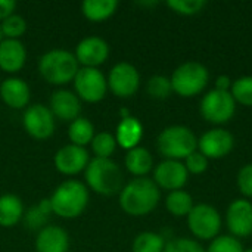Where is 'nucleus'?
Listing matches in <instances>:
<instances>
[{"mask_svg": "<svg viewBox=\"0 0 252 252\" xmlns=\"http://www.w3.org/2000/svg\"><path fill=\"white\" fill-rule=\"evenodd\" d=\"M27 61L25 46L19 40L4 38L0 43V69L7 74L19 72Z\"/></svg>", "mask_w": 252, "mask_h": 252, "instance_id": "obj_18", "label": "nucleus"}, {"mask_svg": "<svg viewBox=\"0 0 252 252\" xmlns=\"http://www.w3.org/2000/svg\"><path fill=\"white\" fill-rule=\"evenodd\" d=\"M208 69L199 62H185L177 66L170 78L173 92L183 97L201 93L208 84Z\"/></svg>", "mask_w": 252, "mask_h": 252, "instance_id": "obj_6", "label": "nucleus"}, {"mask_svg": "<svg viewBox=\"0 0 252 252\" xmlns=\"http://www.w3.org/2000/svg\"><path fill=\"white\" fill-rule=\"evenodd\" d=\"M185 167L188 170V173L192 174H202L204 171H207L208 168V158L204 157L201 152H193L190 154L186 159H185Z\"/></svg>", "mask_w": 252, "mask_h": 252, "instance_id": "obj_36", "label": "nucleus"}, {"mask_svg": "<svg viewBox=\"0 0 252 252\" xmlns=\"http://www.w3.org/2000/svg\"><path fill=\"white\" fill-rule=\"evenodd\" d=\"M232 84H233V81L230 80L229 75H219L216 80V89L221 90V92H230Z\"/></svg>", "mask_w": 252, "mask_h": 252, "instance_id": "obj_39", "label": "nucleus"}, {"mask_svg": "<svg viewBox=\"0 0 252 252\" xmlns=\"http://www.w3.org/2000/svg\"><path fill=\"white\" fill-rule=\"evenodd\" d=\"M68 137H69L72 145L84 148L86 145L92 143V140L94 137V126L87 118L78 117L77 120H74L69 124Z\"/></svg>", "mask_w": 252, "mask_h": 252, "instance_id": "obj_25", "label": "nucleus"}, {"mask_svg": "<svg viewBox=\"0 0 252 252\" xmlns=\"http://www.w3.org/2000/svg\"><path fill=\"white\" fill-rule=\"evenodd\" d=\"M78 69L80 65L74 53L63 49L46 52L38 62V71L41 77L53 86H63L69 81H74Z\"/></svg>", "mask_w": 252, "mask_h": 252, "instance_id": "obj_3", "label": "nucleus"}, {"mask_svg": "<svg viewBox=\"0 0 252 252\" xmlns=\"http://www.w3.org/2000/svg\"><path fill=\"white\" fill-rule=\"evenodd\" d=\"M165 242L161 235L154 232H143L133 241V252H162Z\"/></svg>", "mask_w": 252, "mask_h": 252, "instance_id": "obj_28", "label": "nucleus"}, {"mask_svg": "<svg viewBox=\"0 0 252 252\" xmlns=\"http://www.w3.org/2000/svg\"><path fill=\"white\" fill-rule=\"evenodd\" d=\"M118 7L117 0H86L81 4L83 15L92 22H102L111 18Z\"/></svg>", "mask_w": 252, "mask_h": 252, "instance_id": "obj_24", "label": "nucleus"}, {"mask_svg": "<svg viewBox=\"0 0 252 252\" xmlns=\"http://www.w3.org/2000/svg\"><path fill=\"white\" fill-rule=\"evenodd\" d=\"M158 151L167 159H186L198 148V139L195 133L185 126H170L164 128L157 140Z\"/></svg>", "mask_w": 252, "mask_h": 252, "instance_id": "obj_5", "label": "nucleus"}, {"mask_svg": "<svg viewBox=\"0 0 252 252\" xmlns=\"http://www.w3.org/2000/svg\"><path fill=\"white\" fill-rule=\"evenodd\" d=\"M162 252H205L204 247L193 239L179 238L165 244Z\"/></svg>", "mask_w": 252, "mask_h": 252, "instance_id": "obj_35", "label": "nucleus"}, {"mask_svg": "<svg viewBox=\"0 0 252 252\" xmlns=\"http://www.w3.org/2000/svg\"><path fill=\"white\" fill-rule=\"evenodd\" d=\"M16 9V1L13 0H0V21L13 15Z\"/></svg>", "mask_w": 252, "mask_h": 252, "instance_id": "obj_38", "label": "nucleus"}, {"mask_svg": "<svg viewBox=\"0 0 252 252\" xmlns=\"http://www.w3.org/2000/svg\"><path fill=\"white\" fill-rule=\"evenodd\" d=\"M22 124L27 133L37 140H44L55 131V117L50 109L41 103L31 105L25 109Z\"/></svg>", "mask_w": 252, "mask_h": 252, "instance_id": "obj_11", "label": "nucleus"}, {"mask_svg": "<svg viewBox=\"0 0 252 252\" xmlns=\"http://www.w3.org/2000/svg\"><path fill=\"white\" fill-rule=\"evenodd\" d=\"M53 162L55 168L59 173L65 176H75L86 170V167L89 165V152L86 151V148L71 143L56 152Z\"/></svg>", "mask_w": 252, "mask_h": 252, "instance_id": "obj_15", "label": "nucleus"}, {"mask_svg": "<svg viewBox=\"0 0 252 252\" xmlns=\"http://www.w3.org/2000/svg\"><path fill=\"white\" fill-rule=\"evenodd\" d=\"M235 146V137L230 131L224 128H213L202 134L198 140V148L201 154L211 159H219L232 152Z\"/></svg>", "mask_w": 252, "mask_h": 252, "instance_id": "obj_12", "label": "nucleus"}, {"mask_svg": "<svg viewBox=\"0 0 252 252\" xmlns=\"http://www.w3.org/2000/svg\"><path fill=\"white\" fill-rule=\"evenodd\" d=\"M75 94L80 100L96 103L106 96L108 81L97 68H80L74 78Z\"/></svg>", "mask_w": 252, "mask_h": 252, "instance_id": "obj_9", "label": "nucleus"}, {"mask_svg": "<svg viewBox=\"0 0 252 252\" xmlns=\"http://www.w3.org/2000/svg\"><path fill=\"white\" fill-rule=\"evenodd\" d=\"M230 93L233 99L245 106H252V77H241L236 81H233Z\"/></svg>", "mask_w": 252, "mask_h": 252, "instance_id": "obj_31", "label": "nucleus"}, {"mask_svg": "<svg viewBox=\"0 0 252 252\" xmlns=\"http://www.w3.org/2000/svg\"><path fill=\"white\" fill-rule=\"evenodd\" d=\"M189 179V173L183 162L174 159H165L159 162L154 170V182L158 188L167 190H180Z\"/></svg>", "mask_w": 252, "mask_h": 252, "instance_id": "obj_14", "label": "nucleus"}, {"mask_svg": "<svg viewBox=\"0 0 252 252\" xmlns=\"http://www.w3.org/2000/svg\"><path fill=\"white\" fill-rule=\"evenodd\" d=\"M90 145H92V149H93L96 158H111L117 149L115 136H112L111 133H106V131L94 134Z\"/></svg>", "mask_w": 252, "mask_h": 252, "instance_id": "obj_29", "label": "nucleus"}, {"mask_svg": "<svg viewBox=\"0 0 252 252\" xmlns=\"http://www.w3.org/2000/svg\"><path fill=\"white\" fill-rule=\"evenodd\" d=\"M69 247L68 233L58 226L43 227L35 238L37 252H66Z\"/></svg>", "mask_w": 252, "mask_h": 252, "instance_id": "obj_20", "label": "nucleus"}, {"mask_svg": "<svg viewBox=\"0 0 252 252\" xmlns=\"http://www.w3.org/2000/svg\"><path fill=\"white\" fill-rule=\"evenodd\" d=\"M4 40V37H3V32H1V28H0V43Z\"/></svg>", "mask_w": 252, "mask_h": 252, "instance_id": "obj_40", "label": "nucleus"}, {"mask_svg": "<svg viewBox=\"0 0 252 252\" xmlns=\"http://www.w3.org/2000/svg\"><path fill=\"white\" fill-rule=\"evenodd\" d=\"M238 188L244 196L252 198V164H247L239 170Z\"/></svg>", "mask_w": 252, "mask_h": 252, "instance_id": "obj_37", "label": "nucleus"}, {"mask_svg": "<svg viewBox=\"0 0 252 252\" xmlns=\"http://www.w3.org/2000/svg\"><path fill=\"white\" fill-rule=\"evenodd\" d=\"M146 90L151 97L161 100V99H167L171 94L173 87H171L170 78H167L164 75H154L149 78V81L146 84Z\"/></svg>", "mask_w": 252, "mask_h": 252, "instance_id": "obj_32", "label": "nucleus"}, {"mask_svg": "<svg viewBox=\"0 0 252 252\" xmlns=\"http://www.w3.org/2000/svg\"><path fill=\"white\" fill-rule=\"evenodd\" d=\"M24 219L22 201L12 193L0 196V226L13 227Z\"/></svg>", "mask_w": 252, "mask_h": 252, "instance_id": "obj_22", "label": "nucleus"}, {"mask_svg": "<svg viewBox=\"0 0 252 252\" xmlns=\"http://www.w3.org/2000/svg\"><path fill=\"white\" fill-rule=\"evenodd\" d=\"M126 168L136 177H145L154 167V158L146 148L137 146L127 152L124 159Z\"/></svg>", "mask_w": 252, "mask_h": 252, "instance_id": "obj_23", "label": "nucleus"}, {"mask_svg": "<svg viewBox=\"0 0 252 252\" xmlns=\"http://www.w3.org/2000/svg\"><path fill=\"white\" fill-rule=\"evenodd\" d=\"M159 198V188L154 180L148 177H136L121 189L120 207L128 216L142 217L157 208Z\"/></svg>", "mask_w": 252, "mask_h": 252, "instance_id": "obj_1", "label": "nucleus"}, {"mask_svg": "<svg viewBox=\"0 0 252 252\" xmlns=\"http://www.w3.org/2000/svg\"><path fill=\"white\" fill-rule=\"evenodd\" d=\"M52 207L49 199H41L35 207H31L27 213H24V220L28 229L35 230V229H43L46 227V221L52 216Z\"/></svg>", "mask_w": 252, "mask_h": 252, "instance_id": "obj_26", "label": "nucleus"}, {"mask_svg": "<svg viewBox=\"0 0 252 252\" xmlns=\"http://www.w3.org/2000/svg\"><path fill=\"white\" fill-rule=\"evenodd\" d=\"M30 87L28 84L16 77L6 78L0 84V97L12 109H22L30 102Z\"/></svg>", "mask_w": 252, "mask_h": 252, "instance_id": "obj_19", "label": "nucleus"}, {"mask_svg": "<svg viewBox=\"0 0 252 252\" xmlns=\"http://www.w3.org/2000/svg\"><path fill=\"white\" fill-rule=\"evenodd\" d=\"M236 111V100L230 92L211 90L201 100L202 117L214 124H223L233 118Z\"/></svg>", "mask_w": 252, "mask_h": 252, "instance_id": "obj_7", "label": "nucleus"}, {"mask_svg": "<svg viewBox=\"0 0 252 252\" xmlns=\"http://www.w3.org/2000/svg\"><path fill=\"white\" fill-rule=\"evenodd\" d=\"M244 252H252V248H250V250H244Z\"/></svg>", "mask_w": 252, "mask_h": 252, "instance_id": "obj_41", "label": "nucleus"}, {"mask_svg": "<svg viewBox=\"0 0 252 252\" xmlns=\"http://www.w3.org/2000/svg\"><path fill=\"white\" fill-rule=\"evenodd\" d=\"M205 0H168L167 6L182 15H195L205 7Z\"/></svg>", "mask_w": 252, "mask_h": 252, "instance_id": "obj_34", "label": "nucleus"}, {"mask_svg": "<svg viewBox=\"0 0 252 252\" xmlns=\"http://www.w3.org/2000/svg\"><path fill=\"white\" fill-rule=\"evenodd\" d=\"M227 227L235 238H247L252 233V204L247 199H235L226 213Z\"/></svg>", "mask_w": 252, "mask_h": 252, "instance_id": "obj_16", "label": "nucleus"}, {"mask_svg": "<svg viewBox=\"0 0 252 252\" xmlns=\"http://www.w3.org/2000/svg\"><path fill=\"white\" fill-rule=\"evenodd\" d=\"M52 213L62 219H75L81 216L89 204V190L78 180L61 183L49 198Z\"/></svg>", "mask_w": 252, "mask_h": 252, "instance_id": "obj_2", "label": "nucleus"}, {"mask_svg": "<svg viewBox=\"0 0 252 252\" xmlns=\"http://www.w3.org/2000/svg\"><path fill=\"white\" fill-rule=\"evenodd\" d=\"M86 182L96 193L112 196L123 189V173L111 158H94L86 167Z\"/></svg>", "mask_w": 252, "mask_h": 252, "instance_id": "obj_4", "label": "nucleus"}, {"mask_svg": "<svg viewBox=\"0 0 252 252\" xmlns=\"http://www.w3.org/2000/svg\"><path fill=\"white\" fill-rule=\"evenodd\" d=\"M188 226L199 239H216L221 229V217L214 207L208 204H198L193 205L192 211L188 214Z\"/></svg>", "mask_w": 252, "mask_h": 252, "instance_id": "obj_8", "label": "nucleus"}, {"mask_svg": "<svg viewBox=\"0 0 252 252\" xmlns=\"http://www.w3.org/2000/svg\"><path fill=\"white\" fill-rule=\"evenodd\" d=\"M205 252H244V247L235 236H217Z\"/></svg>", "mask_w": 252, "mask_h": 252, "instance_id": "obj_33", "label": "nucleus"}, {"mask_svg": "<svg viewBox=\"0 0 252 252\" xmlns=\"http://www.w3.org/2000/svg\"><path fill=\"white\" fill-rule=\"evenodd\" d=\"M50 112L53 117L72 123L81 114L80 97L69 90H56L50 97Z\"/></svg>", "mask_w": 252, "mask_h": 252, "instance_id": "obj_17", "label": "nucleus"}, {"mask_svg": "<svg viewBox=\"0 0 252 252\" xmlns=\"http://www.w3.org/2000/svg\"><path fill=\"white\" fill-rule=\"evenodd\" d=\"M142 136H143V126L140 124L137 118L131 115L127 118H121V121L117 126V133H115L117 145H120L123 149L130 151L139 146Z\"/></svg>", "mask_w": 252, "mask_h": 252, "instance_id": "obj_21", "label": "nucleus"}, {"mask_svg": "<svg viewBox=\"0 0 252 252\" xmlns=\"http://www.w3.org/2000/svg\"><path fill=\"white\" fill-rule=\"evenodd\" d=\"M74 56L78 65H83V68H97L108 59L109 46L103 38L90 35L77 44Z\"/></svg>", "mask_w": 252, "mask_h": 252, "instance_id": "obj_13", "label": "nucleus"}, {"mask_svg": "<svg viewBox=\"0 0 252 252\" xmlns=\"http://www.w3.org/2000/svg\"><path fill=\"white\" fill-rule=\"evenodd\" d=\"M165 207L170 214L176 217L188 216L193 208V199L186 190H173L165 199Z\"/></svg>", "mask_w": 252, "mask_h": 252, "instance_id": "obj_27", "label": "nucleus"}, {"mask_svg": "<svg viewBox=\"0 0 252 252\" xmlns=\"http://www.w3.org/2000/svg\"><path fill=\"white\" fill-rule=\"evenodd\" d=\"M108 89L118 97L133 96L140 86V75L134 65L120 62L112 66L108 75Z\"/></svg>", "mask_w": 252, "mask_h": 252, "instance_id": "obj_10", "label": "nucleus"}, {"mask_svg": "<svg viewBox=\"0 0 252 252\" xmlns=\"http://www.w3.org/2000/svg\"><path fill=\"white\" fill-rule=\"evenodd\" d=\"M0 28H1L4 38L19 40V37L24 35V32L27 31V21L21 15L13 13V15H10L1 21Z\"/></svg>", "mask_w": 252, "mask_h": 252, "instance_id": "obj_30", "label": "nucleus"}]
</instances>
